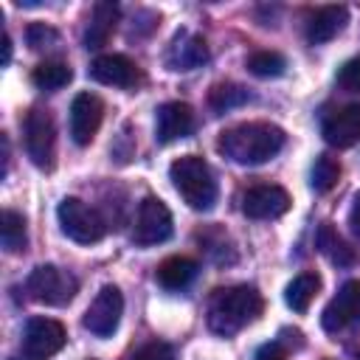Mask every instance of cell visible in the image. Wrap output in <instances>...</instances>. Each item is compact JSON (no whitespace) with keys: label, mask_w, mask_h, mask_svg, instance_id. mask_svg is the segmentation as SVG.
I'll list each match as a JSON object with an SVG mask.
<instances>
[{"label":"cell","mask_w":360,"mask_h":360,"mask_svg":"<svg viewBox=\"0 0 360 360\" xmlns=\"http://www.w3.org/2000/svg\"><path fill=\"white\" fill-rule=\"evenodd\" d=\"M284 141L287 135L281 127L267 121H245L225 129L217 141V149L239 166H259L273 160L284 149Z\"/></svg>","instance_id":"obj_1"},{"label":"cell","mask_w":360,"mask_h":360,"mask_svg":"<svg viewBox=\"0 0 360 360\" xmlns=\"http://www.w3.org/2000/svg\"><path fill=\"white\" fill-rule=\"evenodd\" d=\"M262 312V295L250 284H236L217 290L208 304V329L214 335L231 338L248 323H253Z\"/></svg>","instance_id":"obj_2"},{"label":"cell","mask_w":360,"mask_h":360,"mask_svg":"<svg viewBox=\"0 0 360 360\" xmlns=\"http://www.w3.org/2000/svg\"><path fill=\"white\" fill-rule=\"evenodd\" d=\"M172 186L183 197V202L194 211H211L217 202V180L211 166L197 155H183L169 166Z\"/></svg>","instance_id":"obj_3"},{"label":"cell","mask_w":360,"mask_h":360,"mask_svg":"<svg viewBox=\"0 0 360 360\" xmlns=\"http://www.w3.org/2000/svg\"><path fill=\"white\" fill-rule=\"evenodd\" d=\"M25 290L39 304L65 307L79 292V278L70 270H62L56 264H39V267L31 270V276L25 281Z\"/></svg>","instance_id":"obj_4"},{"label":"cell","mask_w":360,"mask_h":360,"mask_svg":"<svg viewBox=\"0 0 360 360\" xmlns=\"http://www.w3.org/2000/svg\"><path fill=\"white\" fill-rule=\"evenodd\" d=\"M56 219H59V228L68 239L79 242V245H93L104 236L107 225L104 219L98 217L96 208H90L84 200L79 197H65L56 208Z\"/></svg>","instance_id":"obj_5"},{"label":"cell","mask_w":360,"mask_h":360,"mask_svg":"<svg viewBox=\"0 0 360 360\" xmlns=\"http://www.w3.org/2000/svg\"><path fill=\"white\" fill-rule=\"evenodd\" d=\"M25 152L31 158V163L37 169H53V158H56V127L48 110L34 107L25 115Z\"/></svg>","instance_id":"obj_6"},{"label":"cell","mask_w":360,"mask_h":360,"mask_svg":"<svg viewBox=\"0 0 360 360\" xmlns=\"http://www.w3.org/2000/svg\"><path fill=\"white\" fill-rule=\"evenodd\" d=\"M174 225H172V211L166 208L163 200L158 197H143L135 214V228H132V242L141 248L149 245H160L172 236Z\"/></svg>","instance_id":"obj_7"},{"label":"cell","mask_w":360,"mask_h":360,"mask_svg":"<svg viewBox=\"0 0 360 360\" xmlns=\"http://www.w3.org/2000/svg\"><path fill=\"white\" fill-rule=\"evenodd\" d=\"M121 315H124V295H121V290L115 284H104L96 292V298L90 301L82 323L96 338H110L118 329Z\"/></svg>","instance_id":"obj_8"},{"label":"cell","mask_w":360,"mask_h":360,"mask_svg":"<svg viewBox=\"0 0 360 360\" xmlns=\"http://www.w3.org/2000/svg\"><path fill=\"white\" fill-rule=\"evenodd\" d=\"M65 326L53 318H31L22 329V354L28 360H48L65 346Z\"/></svg>","instance_id":"obj_9"},{"label":"cell","mask_w":360,"mask_h":360,"mask_svg":"<svg viewBox=\"0 0 360 360\" xmlns=\"http://www.w3.org/2000/svg\"><path fill=\"white\" fill-rule=\"evenodd\" d=\"M321 323L326 332H340V329H349L354 323H360V281L352 278L346 281L338 295L326 304L323 315H321Z\"/></svg>","instance_id":"obj_10"},{"label":"cell","mask_w":360,"mask_h":360,"mask_svg":"<svg viewBox=\"0 0 360 360\" xmlns=\"http://www.w3.org/2000/svg\"><path fill=\"white\" fill-rule=\"evenodd\" d=\"M101 118H104V104L98 96L93 93H79L70 104V138L73 143L79 146H87L98 127H101Z\"/></svg>","instance_id":"obj_11"},{"label":"cell","mask_w":360,"mask_h":360,"mask_svg":"<svg viewBox=\"0 0 360 360\" xmlns=\"http://www.w3.org/2000/svg\"><path fill=\"white\" fill-rule=\"evenodd\" d=\"M290 208V194L281 186H253L242 197V211L250 219H276L287 214Z\"/></svg>","instance_id":"obj_12"},{"label":"cell","mask_w":360,"mask_h":360,"mask_svg":"<svg viewBox=\"0 0 360 360\" xmlns=\"http://www.w3.org/2000/svg\"><path fill=\"white\" fill-rule=\"evenodd\" d=\"M194 129V112L186 101H166L158 107L155 115V138L160 143H172L180 141L186 135H191Z\"/></svg>","instance_id":"obj_13"},{"label":"cell","mask_w":360,"mask_h":360,"mask_svg":"<svg viewBox=\"0 0 360 360\" xmlns=\"http://www.w3.org/2000/svg\"><path fill=\"white\" fill-rule=\"evenodd\" d=\"M323 141L335 149H349L360 141V104H346L323 121Z\"/></svg>","instance_id":"obj_14"},{"label":"cell","mask_w":360,"mask_h":360,"mask_svg":"<svg viewBox=\"0 0 360 360\" xmlns=\"http://www.w3.org/2000/svg\"><path fill=\"white\" fill-rule=\"evenodd\" d=\"M90 76L107 87H132L138 79L135 62L124 53H101L90 62Z\"/></svg>","instance_id":"obj_15"},{"label":"cell","mask_w":360,"mask_h":360,"mask_svg":"<svg viewBox=\"0 0 360 360\" xmlns=\"http://www.w3.org/2000/svg\"><path fill=\"white\" fill-rule=\"evenodd\" d=\"M208 59V48H205V39L197 37V34H188V31H180L166 53V62L172 70H194L200 68L202 62Z\"/></svg>","instance_id":"obj_16"},{"label":"cell","mask_w":360,"mask_h":360,"mask_svg":"<svg viewBox=\"0 0 360 360\" xmlns=\"http://www.w3.org/2000/svg\"><path fill=\"white\" fill-rule=\"evenodd\" d=\"M349 20V11L346 6H323L321 11H315L307 22V39L312 45H321V42H329L332 37H338L343 31Z\"/></svg>","instance_id":"obj_17"},{"label":"cell","mask_w":360,"mask_h":360,"mask_svg":"<svg viewBox=\"0 0 360 360\" xmlns=\"http://www.w3.org/2000/svg\"><path fill=\"white\" fill-rule=\"evenodd\" d=\"M115 20H118V6L115 3H96L90 22L84 28V48L87 51H98L101 45H107L110 34L115 31Z\"/></svg>","instance_id":"obj_18"},{"label":"cell","mask_w":360,"mask_h":360,"mask_svg":"<svg viewBox=\"0 0 360 360\" xmlns=\"http://www.w3.org/2000/svg\"><path fill=\"white\" fill-rule=\"evenodd\" d=\"M194 276H197V262L188 256H169L160 262V267L155 273V278L166 290H183L194 281Z\"/></svg>","instance_id":"obj_19"},{"label":"cell","mask_w":360,"mask_h":360,"mask_svg":"<svg viewBox=\"0 0 360 360\" xmlns=\"http://www.w3.org/2000/svg\"><path fill=\"white\" fill-rule=\"evenodd\" d=\"M318 287H321L318 273H309V270H307V273H298V276L287 284V290H284L287 307H290L292 312H307V307H309V301L315 298Z\"/></svg>","instance_id":"obj_20"},{"label":"cell","mask_w":360,"mask_h":360,"mask_svg":"<svg viewBox=\"0 0 360 360\" xmlns=\"http://www.w3.org/2000/svg\"><path fill=\"white\" fill-rule=\"evenodd\" d=\"M318 248H321V253H326L329 262H335L338 267H352L354 259H357V253L335 233L332 225H321V231H318Z\"/></svg>","instance_id":"obj_21"},{"label":"cell","mask_w":360,"mask_h":360,"mask_svg":"<svg viewBox=\"0 0 360 360\" xmlns=\"http://www.w3.org/2000/svg\"><path fill=\"white\" fill-rule=\"evenodd\" d=\"M0 239H3V248L8 253H20L25 250V242H28V233H25V219L22 214L6 208L3 217H0Z\"/></svg>","instance_id":"obj_22"},{"label":"cell","mask_w":360,"mask_h":360,"mask_svg":"<svg viewBox=\"0 0 360 360\" xmlns=\"http://www.w3.org/2000/svg\"><path fill=\"white\" fill-rule=\"evenodd\" d=\"M70 79H73V70H70L65 62H42V65H37L34 73H31V82H34L39 90H59V87H65Z\"/></svg>","instance_id":"obj_23"},{"label":"cell","mask_w":360,"mask_h":360,"mask_svg":"<svg viewBox=\"0 0 360 360\" xmlns=\"http://www.w3.org/2000/svg\"><path fill=\"white\" fill-rule=\"evenodd\" d=\"M248 68H250V73L259 76V79H276V76L284 73L287 59H284L278 51H256V53H250Z\"/></svg>","instance_id":"obj_24"},{"label":"cell","mask_w":360,"mask_h":360,"mask_svg":"<svg viewBox=\"0 0 360 360\" xmlns=\"http://www.w3.org/2000/svg\"><path fill=\"white\" fill-rule=\"evenodd\" d=\"M338 177H340V163L329 155H318L312 163V172H309V186L323 194L338 183Z\"/></svg>","instance_id":"obj_25"},{"label":"cell","mask_w":360,"mask_h":360,"mask_svg":"<svg viewBox=\"0 0 360 360\" xmlns=\"http://www.w3.org/2000/svg\"><path fill=\"white\" fill-rule=\"evenodd\" d=\"M245 101H248V90L239 87V84H231V82L214 84L211 93H208V104H211V110H217V112L233 110V107H239V104H245Z\"/></svg>","instance_id":"obj_26"},{"label":"cell","mask_w":360,"mask_h":360,"mask_svg":"<svg viewBox=\"0 0 360 360\" xmlns=\"http://www.w3.org/2000/svg\"><path fill=\"white\" fill-rule=\"evenodd\" d=\"M338 84H340L343 90H349V93H357V90H360V53L340 65V70H338Z\"/></svg>","instance_id":"obj_27"},{"label":"cell","mask_w":360,"mask_h":360,"mask_svg":"<svg viewBox=\"0 0 360 360\" xmlns=\"http://www.w3.org/2000/svg\"><path fill=\"white\" fill-rule=\"evenodd\" d=\"M132 360H174V349L169 343H163V340H152V343L141 346L132 354Z\"/></svg>","instance_id":"obj_28"},{"label":"cell","mask_w":360,"mask_h":360,"mask_svg":"<svg viewBox=\"0 0 360 360\" xmlns=\"http://www.w3.org/2000/svg\"><path fill=\"white\" fill-rule=\"evenodd\" d=\"M56 39V34L51 31V28H45V25H31L28 28V45L34 48V51H39L42 45H48V42H53Z\"/></svg>","instance_id":"obj_29"},{"label":"cell","mask_w":360,"mask_h":360,"mask_svg":"<svg viewBox=\"0 0 360 360\" xmlns=\"http://www.w3.org/2000/svg\"><path fill=\"white\" fill-rule=\"evenodd\" d=\"M256 360H287V354H284L281 343H267V346H262V349H259Z\"/></svg>","instance_id":"obj_30"},{"label":"cell","mask_w":360,"mask_h":360,"mask_svg":"<svg viewBox=\"0 0 360 360\" xmlns=\"http://www.w3.org/2000/svg\"><path fill=\"white\" fill-rule=\"evenodd\" d=\"M349 225L360 236V191L354 194V202H352V211H349Z\"/></svg>","instance_id":"obj_31"},{"label":"cell","mask_w":360,"mask_h":360,"mask_svg":"<svg viewBox=\"0 0 360 360\" xmlns=\"http://www.w3.org/2000/svg\"><path fill=\"white\" fill-rule=\"evenodd\" d=\"M8 62H11V37L3 34V65H8Z\"/></svg>","instance_id":"obj_32"}]
</instances>
